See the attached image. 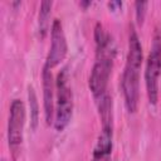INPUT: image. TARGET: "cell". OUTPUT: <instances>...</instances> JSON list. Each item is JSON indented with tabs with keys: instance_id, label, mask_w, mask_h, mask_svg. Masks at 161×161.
I'll return each mask as SVG.
<instances>
[{
	"instance_id": "1",
	"label": "cell",
	"mask_w": 161,
	"mask_h": 161,
	"mask_svg": "<svg viewBox=\"0 0 161 161\" xmlns=\"http://www.w3.org/2000/svg\"><path fill=\"white\" fill-rule=\"evenodd\" d=\"M142 67V45L137 31L131 25L128 31V48L126 65L122 73L121 87L125 98V106L128 113H135L140 101V72Z\"/></svg>"
},
{
	"instance_id": "2",
	"label": "cell",
	"mask_w": 161,
	"mask_h": 161,
	"mask_svg": "<svg viewBox=\"0 0 161 161\" xmlns=\"http://www.w3.org/2000/svg\"><path fill=\"white\" fill-rule=\"evenodd\" d=\"M99 116L102 119V130L97 137L92 161H111L113 147V126H112V99L109 96L103 97L98 102Z\"/></svg>"
},
{
	"instance_id": "3",
	"label": "cell",
	"mask_w": 161,
	"mask_h": 161,
	"mask_svg": "<svg viewBox=\"0 0 161 161\" xmlns=\"http://www.w3.org/2000/svg\"><path fill=\"white\" fill-rule=\"evenodd\" d=\"M73 114V93L65 69L60 70L55 80V113L54 128L63 131L70 122Z\"/></svg>"
},
{
	"instance_id": "4",
	"label": "cell",
	"mask_w": 161,
	"mask_h": 161,
	"mask_svg": "<svg viewBox=\"0 0 161 161\" xmlns=\"http://www.w3.org/2000/svg\"><path fill=\"white\" fill-rule=\"evenodd\" d=\"M161 75V34L156 30L152 38L145 67V84L148 102L156 104L158 101V80Z\"/></svg>"
},
{
	"instance_id": "5",
	"label": "cell",
	"mask_w": 161,
	"mask_h": 161,
	"mask_svg": "<svg viewBox=\"0 0 161 161\" xmlns=\"http://www.w3.org/2000/svg\"><path fill=\"white\" fill-rule=\"evenodd\" d=\"M24 126L25 106L20 99H14L10 104L8 119V143L14 158H16L20 152L24 136Z\"/></svg>"
},
{
	"instance_id": "6",
	"label": "cell",
	"mask_w": 161,
	"mask_h": 161,
	"mask_svg": "<svg viewBox=\"0 0 161 161\" xmlns=\"http://www.w3.org/2000/svg\"><path fill=\"white\" fill-rule=\"evenodd\" d=\"M114 57H96V62L93 64L92 72L88 79V87L94 97V99L99 101L106 93L108 79L112 72Z\"/></svg>"
},
{
	"instance_id": "7",
	"label": "cell",
	"mask_w": 161,
	"mask_h": 161,
	"mask_svg": "<svg viewBox=\"0 0 161 161\" xmlns=\"http://www.w3.org/2000/svg\"><path fill=\"white\" fill-rule=\"evenodd\" d=\"M50 29V47L44 65L49 69H53L64 60L68 52V44L62 21L59 19L53 20Z\"/></svg>"
},
{
	"instance_id": "8",
	"label": "cell",
	"mask_w": 161,
	"mask_h": 161,
	"mask_svg": "<svg viewBox=\"0 0 161 161\" xmlns=\"http://www.w3.org/2000/svg\"><path fill=\"white\" fill-rule=\"evenodd\" d=\"M52 69L43 67L42 70V87H43V108H44V117L48 125L54 122V113H55V83L53 80Z\"/></svg>"
},
{
	"instance_id": "9",
	"label": "cell",
	"mask_w": 161,
	"mask_h": 161,
	"mask_svg": "<svg viewBox=\"0 0 161 161\" xmlns=\"http://www.w3.org/2000/svg\"><path fill=\"white\" fill-rule=\"evenodd\" d=\"M52 6L53 3L44 0L40 3L39 6V14H38V31H39V36L44 38L49 30V20H50V15H52Z\"/></svg>"
},
{
	"instance_id": "10",
	"label": "cell",
	"mask_w": 161,
	"mask_h": 161,
	"mask_svg": "<svg viewBox=\"0 0 161 161\" xmlns=\"http://www.w3.org/2000/svg\"><path fill=\"white\" fill-rule=\"evenodd\" d=\"M28 101H29V108H30V122L31 127L35 130L38 126V119H39V104L36 101V94L34 92L33 87H28Z\"/></svg>"
},
{
	"instance_id": "11",
	"label": "cell",
	"mask_w": 161,
	"mask_h": 161,
	"mask_svg": "<svg viewBox=\"0 0 161 161\" xmlns=\"http://www.w3.org/2000/svg\"><path fill=\"white\" fill-rule=\"evenodd\" d=\"M147 6H148L147 1H136L135 3L136 21H137L138 25L143 24V20H145V16H146V11H147Z\"/></svg>"
},
{
	"instance_id": "12",
	"label": "cell",
	"mask_w": 161,
	"mask_h": 161,
	"mask_svg": "<svg viewBox=\"0 0 161 161\" xmlns=\"http://www.w3.org/2000/svg\"><path fill=\"white\" fill-rule=\"evenodd\" d=\"M122 6V1H109L108 3V8L111 10H118Z\"/></svg>"
},
{
	"instance_id": "13",
	"label": "cell",
	"mask_w": 161,
	"mask_h": 161,
	"mask_svg": "<svg viewBox=\"0 0 161 161\" xmlns=\"http://www.w3.org/2000/svg\"><path fill=\"white\" fill-rule=\"evenodd\" d=\"M80 5L86 8V6H88V5H91V1H80Z\"/></svg>"
},
{
	"instance_id": "14",
	"label": "cell",
	"mask_w": 161,
	"mask_h": 161,
	"mask_svg": "<svg viewBox=\"0 0 161 161\" xmlns=\"http://www.w3.org/2000/svg\"><path fill=\"white\" fill-rule=\"evenodd\" d=\"M3 161H4V160H3Z\"/></svg>"
}]
</instances>
